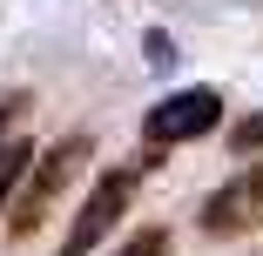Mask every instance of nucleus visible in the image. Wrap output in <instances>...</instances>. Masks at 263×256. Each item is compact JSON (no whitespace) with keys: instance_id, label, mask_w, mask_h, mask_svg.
<instances>
[{"instance_id":"nucleus-1","label":"nucleus","mask_w":263,"mask_h":256,"mask_svg":"<svg viewBox=\"0 0 263 256\" xmlns=\"http://www.w3.org/2000/svg\"><path fill=\"white\" fill-rule=\"evenodd\" d=\"M88 162V135H61L47 155H34L27 162V175H21V189H14V236H27V229H41V216L54 209V195L74 182V169Z\"/></svg>"},{"instance_id":"nucleus-2","label":"nucleus","mask_w":263,"mask_h":256,"mask_svg":"<svg viewBox=\"0 0 263 256\" xmlns=\"http://www.w3.org/2000/svg\"><path fill=\"white\" fill-rule=\"evenodd\" d=\"M155 169V155H142V162H128V169H108L95 189H88V202H81V216L68 223V243H61V256H88L101 236H108L115 223H122V209L135 202V189H142V175Z\"/></svg>"},{"instance_id":"nucleus-3","label":"nucleus","mask_w":263,"mask_h":256,"mask_svg":"<svg viewBox=\"0 0 263 256\" xmlns=\"http://www.w3.org/2000/svg\"><path fill=\"white\" fill-rule=\"evenodd\" d=\"M216 122H223V94H216V88H182V94H169V101H155V108H148L142 135H148V148H169V142L209 135Z\"/></svg>"},{"instance_id":"nucleus-4","label":"nucleus","mask_w":263,"mask_h":256,"mask_svg":"<svg viewBox=\"0 0 263 256\" xmlns=\"http://www.w3.org/2000/svg\"><path fill=\"white\" fill-rule=\"evenodd\" d=\"M202 229H209V236H243V229H263V162H250L243 175H230L216 195L202 202Z\"/></svg>"},{"instance_id":"nucleus-5","label":"nucleus","mask_w":263,"mask_h":256,"mask_svg":"<svg viewBox=\"0 0 263 256\" xmlns=\"http://www.w3.org/2000/svg\"><path fill=\"white\" fill-rule=\"evenodd\" d=\"M27 162H34V148L14 135V142H0V209L14 202V189H21V175H27Z\"/></svg>"},{"instance_id":"nucleus-6","label":"nucleus","mask_w":263,"mask_h":256,"mask_svg":"<svg viewBox=\"0 0 263 256\" xmlns=\"http://www.w3.org/2000/svg\"><path fill=\"white\" fill-rule=\"evenodd\" d=\"M115 256H169V229H142V236H128Z\"/></svg>"},{"instance_id":"nucleus-7","label":"nucleus","mask_w":263,"mask_h":256,"mask_svg":"<svg viewBox=\"0 0 263 256\" xmlns=\"http://www.w3.org/2000/svg\"><path fill=\"white\" fill-rule=\"evenodd\" d=\"M230 148H236V155H256V148H263V115H243L230 128Z\"/></svg>"},{"instance_id":"nucleus-8","label":"nucleus","mask_w":263,"mask_h":256,"mask_svg":"<svg viewBox=\"0 0 263 256\" xmlns=\"http://www.w3.org/2000/svg\"><path fill=\"white\" fill-rule=\"evenodd\" d=\"M142 47H148V68H169V61H176V41H169L162 27H148V41H142Z\"/></svg>"}]
</instances>
